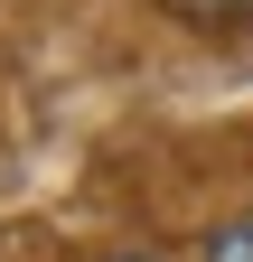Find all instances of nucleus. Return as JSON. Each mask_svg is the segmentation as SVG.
Instances as JSON below:
<instances>
[{"instance_id": "obj_1", "label": "nucleus", "mask_w": 253, "mask_h": 262, "mask_svg": "<svg viewBox=\"0 0 253 262\" xmlns=\"http://www.w3.org/2000/svg\"><path fill=\"white\" fill-rule=\"evenodd\" d=\"M169 19H187V28H244L253 19V0H160Z\"/></svg>"}, {"instance_id": "obj_3", "label": "nucleus", "mask_w": 253, "mask_h": 262, "mask_svg": "<svg viewBox=\"0 0 253 262\" xmlns=\"http://www.w3.org/2000/svg\"><path fill=\"white\" fill-rule=\"evenodd\" d=\"M122 262H160V253H122Z\"/></svg>"}, {"instance_id": "obj_2", "label": "nucleus", "mask_w": 253, "mask_h": 262, "mask_svg": "<svg viewBox=\"0 0 253 262\" xmlns=\"http://www.w3.org/2000/svg\"><path fill=\"white\" fill-rule=\"evenodd\" d=\"M206 262H253V215L216 225V234H206Z\"/></svg>"}]
</instances>
